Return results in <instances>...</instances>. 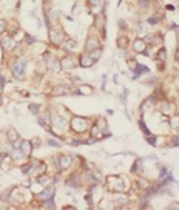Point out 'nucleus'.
<instances>
[{
  "label": "nucleus",
  "mask_w": 179,
  "mask_h": 210,
  "mask_svg": "<svg viewBox=\"0 0 179 210\" xmlns=\"http://www.w3.org/2000/svg\"><path fill=\"white\" fill-rule=\"evenodd\" d=\"M90 53H91V54H90V56H91V59L96 62V60L100 57V53H102V50H99V48H97V50H93V51H90Z\"/></svg>",
  "instance_id": "21"
},
{
  "label": "nucleus",
  "mask_w": 179,
  "mask_h": 210,
  "mask_svg": "<svg viewBox=\"0 0 179 210\" xmlns=\"http://www.w3.org/2000/svg\"><path fill=\"white\" fill-rule=\"evenodd\" d=\"M158 19H159L158 16H156V17H151V19L148 20V23H151V25H153V23H156V22H158Z\"/></svg>",
  "instance_id": "36"
},
{
  "label": "nucleus",
  "mask_w": 179,
  "mask_h": 210,
  "mask_svg": "<svg viewBox=\"0 0 179 210\" xmlns=\"http://www.w3.org/2000/svg\"><path fill=\"white\" fill-rule=\"evenodd\" d=\"M13 45H14V42H13V39L11 37H2V46H3V50H11L13 48Z\"/></svg>",
  "instance_id": "13"
},
{
  "label": "nucleus",
  "mask_w": 179,
  "mask_h": 210,
  "mask_svg": "<svg viewBox=\"0 0 179 210\" xmlns=\"http://www.w3.org/2000/svg\"><path fill=\"white\" fill-rule=\"evenodd\" d=\"M153 101H155V98H153V96H151V98H148V99H147V101H145V102L141 105V113H145L147 107H148L150 104H153Z\"/></svg>",
  "instance_id": "18"
},
{
  "label": "nucleus",
  "mask_w": 179,
  "mask_h": 210,
  "mask_svg": "<svg viewBox=\"0 0 179 210\" xmlns=\"http://www.w3.org/2000/svg\"><path fill=\"white\" fill-rule=\"evenodd\" d=\"M37 181H39L40 184H46V182H48L49 179H48L46 176H39V178H37Z\"/></svg>",
  "instance_id": "29"
},
{
  "label": "nucleus",
  "mask_w": 179,
  "mask_h": 210,
  "mask_svg": "<svg viewBox=\"0 0 179 210\" xmlns=\"http://www.w3.org/2000/svg\"><path fill=\"white\" fill-rule=\"evenodd\" d=\"M174 57H176V60H177V62H179V51H177V53H176V56H174Z\"/></svg>",
  "instance_id": "41"
},
{
  "label": "nucleus",
  "mask_w": 179,
  "mask_h": 210,
  "mask_svg": "<svg viewBox=\"0 0 179 210\" xmlns=\"http://www.w3.org/2000/svg\"><path fill=\"white\" fill-rule=\"evenodd\" d=\"M85 48H87L88 51L97 50V48H99V40L94 39V37H90V39L87 40V43H85Z\"/></svg>",
  "instance_id": "9"
},
{
  "label": "nucleus",
  "mask_w": 179,
  "mask_h": 210,
  "mask_svg": "<svg viewBox=\"0 0 179 210\" xmlns=\"http://www.w3.org/2000/svg\"><path fill=\"white\" fill-rule=\"evenodd\" d=\"M54 124H56V127H59V128H65L68 122H66L65 118H59V116H57V118H54Z\"/></svg>",
  "instance_id": "15"
},
{
  "label": "nucleus",
  "mask_w": 179,
  "mask_h": 210,
  "mask_svg": "<svg viewBox=\"0 0 179 210\" xmlns=\"http://www.w3.org/2000/svg\"><path fill=\"white\" fill-rule=\"evenodd\" d=\"M30 110L33 114H39V105H30Z\"/></svg>",
  "instance_id": "26"
},
{
  "label": "nucleus",
  "mask_w": 179,
  "mask_h": 210,
  "mask_svg": "<svg viewBox=\"0 0 179 210\" xmlns=\"http://www.w3.org/2000/svg\"><path fill=\"white\" fill-rule=\"evenodd\" d=\"M63 46H65V50L66 51H76L77 50V43H76V40H73V39H68V40H65V43H63Z\"/></svg>",
  "instance_id": "10"
},
{
  "label": "nucleus",
  "mask_w": 179,
  "mask_h": 210,
  "mask_svg": "<svg viewBox=\"0 0 179 210\" xmlns=\"http://www.w3.org/2000/svg\"><path fill=\"white\" fill-rule=\"evenodd\" d=\"M90 3L94 5V6H97V5H100V0H90Z\"/></svg>",
  "instance_id": "38"
},
{
  "label": "nucleus",
  "mask_w": 179,
  "mask_h": 210,
  "mask_svg": "<svg viewBox=\"0 0 179 210\" xmlns=\"http://www.w3.org/2000/svg\"><path fill=\"white\" fill-rule=\"evenodd\" d=\"M133 46H134V51H138V53H144L145 48H147V43H145L144 39H136L134 43H133Z\"/></svg>",
  "instance_id": "7"
},
{
  "label": "nucleus",
  "mask_w": 179,
  "mask_h": 210,
  "mask_svg": "<svg viewBox=\"0 0 179 210\" xmlns=\"http://www.w3.org/2000/svg\"><path fill=\"white\" fill-rule=\"evenodd\" d=\"M173 144H176V145H179V134L173 137Z\"/></svg>",
  "instance_id": "39"
},
{
  "label": "nucleus",
  "mask_w": 179,
  "mask_h": 210,
  "mask_svg": "<svg viewBox=\"0 0 179 210\" xmlns=\"http://www.w3.org/2000/svg\"><path fill=\"white\" fill-rule=\"evenodd\" d=\"M53 195H54V187H46L42 193H39V198L43 199V201H46V199L53 198Z\"/></svg>",
  "instance_id": "8"
},
{
  "label": "nucleus",
  "mask_w": 179,
  "mask_h": 210,
  "mask_svg": "<svg viewBox=\"0 0 179 210\" xmlns=\"http://www.w3.org/2000/svg\"><path fill=\"white\" fill-rule=\"evenodd\" d=\"M8 137H9V142L17 141V139H19V133H17L16 130H9V131H8Z\"/></svg>",
  "instance_id": "19"
},
{
  "label": "nucleus",
  "mask_w": 179,
  "mask_h": 210,
  "mask_svg": "<svg viewBox=\"0 0 179 210\" xmlns=\"http://www.w3.org/2000/svg\"><path fill=\"white\" fill-rule=\"evenodd\" d=\"M139 3H141L142 6H148V5H150V0H139Z\"/></svg>",
  "instance_id": "35"
},
{
  "label": "nucleus",
  "mask_w": 179,
  "mask_h": 210,
  "mask_svg": "<svg viewBox=\"0 0 179 210\" xmlns=\"http://www.w3.org/2000/svg\"><path fill=\"white\" fill-rule=\"evenodd\" d=\"M107 181H108L110 184H114V185H111L113 190H116V192L125 190V182H124V179H120L119 176H108Z\"/></svg>",
  "instance_id": "3"
},
{
  "label": "nucleus",
  "mask_w": 179,
  "mask_h": 210,
  "mask_svg": "<svg viewBox=\"0 0 179 210\" xmlns=\"http://www.w3.org/2000/svg\"><path fill=\"white\" fill-rule=\"evenodd\" d=\"M20 151L23 153V156L31 155V151H33V142H30V141H22V144H20Z\"/></svg>",
  "instance_id": "5"
},
{
  "label": "nucleus",
  "mask_w": 179,
  "mask_h": 210,
  "mask_svg": "<svg viewBox=\"0 0 179 210\" xmlns=\"http://www.w3.org/2000/svg\"><path fill=\"white\" fill-rule=\"evenodd\" d=\"M11 150H13V148H11V144H9V142L3 145V151H6V153H11Z\"/></svg>",
  "instance_id": "32"
},
{
  "label": "nucleus",
  "mask_w": 179,
  "mask_h": 210,
  "mask_svg": "<svg viewBox=\"0 0 179 210\" xmlns=\"http://www.w3.org/2000/svg\"><path fill=\"white\" fill-rule=\"evenodd\" d=\"M48 144H49L51 147H60V144H59L57 141H53V139H49V141H48Z\"/></svg>",
  "instance_id": "31"
},
{
  "label": "nucleus",
  "mask_w": 179,
  "mask_h": 210,
  "mask_svg": "<svg viewBox=\"0 0 179 210\" xmlns=\"http://www.w3.org/2000/svg\"><path fill=\"white\" fill-rule=\"evenodd\" d=\"M49 37H51V42L53 43H56V45H59V43H62V40H63V33H60V31H56V30H51L49 31Z\"/></svg>",
  "instance_id": "4"
},
{
  "label": "nucleus",
  "mask_w": 179,
  "mask_h": 210,
  "mask_svg": "<svg viewBox=\"0 0 179 210\" xmlns=\"http://www.w3.org/2000/svg\"><path fill=\"white\" fill-rule=\"evenodd\" d=\"M70 93V90L66 88V87H63V85H59L54 91H53V94L54 96H60V94H68Z\"/></svg>",
  "instance_id": "14"
},
{
  "label": "nucleus",
  "mask_w": 179,
  "mask_h": 210,
  "mask_svg": "<svg viewBox=\"0 0 179 210\" xmlns=\"http://www.w3.org/2000/svg\"><path fill=\"white\" fill-rule=\"evenodd\" d=\"M77 93H79V94H91L93 90L90 88V85H82V87H79Z\"/></svg>",
  "instance_id": "17"
},
{
  "label": "nucleus",
  "mask_w": 179,
  "mask_h": 210,
  "mask_svg": "<svg viewBox=\"0 0 179 210\" xmlns=\"http://www.w3.org/2000/svg\"><path fill=\"white\" fill-rule=\"evenodd\" d=\"M171 122H173V124H171L173 127H177V128H179V116H177V118H174Z\"/></svg>",
  "instance_id": "33"
},
{
  "label": "nucleus",
  "mask_w": 179,
  "mask_h": 210,
  "mask_svg": "<svg viewBox=\"0 0 179 210\" xmlns=\"http://www.w3.org/2000/svg\"><path fill=\"white\" fill-rule=\"evenodd\" d=\"M25 66H27V62L25 60H17L13 66V73H14V77L17 79H23L25 76Z\"/></svg>",
  "instance_id": "2"
},
{
  "label": "nucleus",
  "mask_w": 179,
  "mask_h": 210,
  "mask_svg": "<svg viewBox=\"0 0 179 210\" xmlns=\"http://www.w3.org/2000/svg\"><path fill=\"white\" fill-rule=\"evenodd\" d=\"M45 207H48V208H54V202L51 201V199H46V201H45Z\"/></svg>",
  "instance_id": "27"
},
{
  "label": "nucleus",
  "mask_w": 179,
  "mask_h": 210,
  "mask_svg": "<svg viewBox=\"0 0 179 210\" xmlns=\"http://www.w3.org/2000/svg\"><path fill=\"white\" fill-rule=\"evenodd\" d=\"M117 202H119V204H125V202H128V199H127L125 196H120V198L117 199Z\"/></svg>",
  "instance_id": "34"
},
{
  "label": "nucleus",
  "mask_w": 179,
  "mask_h": 210,
  "mask_svg": "<svg viewBox=\"0 0 179 210\" xmlns=\"http://www.w3.org/2000/svg\"><path fill=\"white\" fill-rule=\"evenodd\" d=\"M162 110H164L165 113H171L173 105H171V104H168V102H162Z\"/></svg>",
  "instance_id": "24"
},
{
  "label": "nucleus",
  "mask_w": 179,
  "mask_h": 210,
  "mask_svg": "<svg viewBox=\"0 0 179 210\" xmlns=\"http://www.w3.org/2000/svg\"><path fill=\"white\" fill-rule=\"evenodd\" d=\"M159 62H162V60H165L167 59V51H165V48H162V50H159V53H158V57H156Z\"/></svg>",
  "instance_id": "22"
},
{
  "label": "nucleus",
  "mask_w": 179,
  "mask_h": 210,
  "mask_svg": "<svg viewBox=\"0 0 179 210\" xmlns=\"http://www.w3.org/2000/svg\"><path fill=\"white\" fill-rule=\"evenodd\" d=\"M5 28H6V23H5V20H0V34H2V33L5 31Z\"/></svg>",
  "instance_id": "30"
},
{
  "label": "nucleus",
  "mask_w": 179,
  "mask_h": 210,
  "mask_svg": "<svg viewBox=\"0 0 179 210\" xmlns=\"http://www.w3.org/2000/svg\"><path fill=\"white\" fill-rule=\"evenodd\" d=\"M139 127H141V128H142V131H144V133H145V134H147V136H148V134H150V133H148V130H147V127H145V125H144V121H139Z\"/></svg>",
  "instance_id": "28"
},
{
  "label": "nucleus",
  "mask_w": 179,
  "mask_h": 210,
  "mask_svg": "<svg viewBox=\"0 0 179 210\" xmlns=\"http://www.w3.org/2000/svg\"><path fill=\"white\" fill-rule=\"evenodd\" d=\"M93 63H94V60L91 59V56H82V57H81V66L88 68V66H91Z\"/></svg>",
  "instance_id": "12"
},
{
  "label": "nucleus",
  "mask_w": 179,
  "mask_h": 210,
  "mask_svg": "<svg viewBox=\"0 0 179 210\" xmlns=\"http://www.w3.org/2000/svg\"><path fill=\"white\" fill-rule=\"evenodd\" d=\"M74 66H76V63H74V60H73L71 57L62 59V68H63V69H71V68H74Z\"/></svg>",
  "instance_id": "11"
},
{
  "label": "nucleus",
  "mask_w": 179,
  "mask_h": 210,
  "mask_svg": "<svg viewBox=\"0 0 179 210\" xmlns=\"http://www.w3.org/2000/svg\"><path fill=\"white\" fill-rule=\"evenodd\" d=\"M138 33H141V34H144V33H145V27H144V25H141V27H138Z\"/></svg>",
  "instance_id": "37"
},
{
  "label": "nucleus",
  "mask_w": 179,
  "mask_h": 210,
  "mask_svg": "<svg viewBox=\"0 0 179 210\" xmlns=\"http://www.w3.org/2000/svg\"><path fill=\"white\" fill-rule=\"evenodd\" d=\"M138 184H139V187H141V189H148V185H150L148 181H145L144 178H139V179H138Z\"/></svg>",
  "instance_id": "23"
},
{
  "label": "nucleus",
  "mask_w": 179,
  "mask_h": 210,
  "mask_svg": "<svg viewBox=\"0 0 179 210\" xmlns=\"http://www.w3.org/2000/svg\"><path fill=\"white\" fill-rule=\"evenodd\" d=\"M170 208H179V204H171Z\"/></svg>",
  "instance_id": "40"
},
{
  "label": "nucleus",
  "mask_w": 179,
  "mask_h": 210,
  "mask_svg": "<svg viewBox=\"0 0 179 210\" xmlns=\"http://www.w3.org/2000/svg\"><path fill=\"white\" fill-rule=\"evenodd\" d=\"M13 192V189H8V190H5L2 195H0V199H8V196H9V193Z\"/></svg>",
  "instance_id": "25"
},
{
  "label": "nucleus",
  "mask_w": 179,
  "mask_h": 210,
  "mask_svg": "<svg viewBox=\"0 0 179 210\" xmlns=\"http://www.w3.org/2000/svg\"><path fill=\"white\" fill-rule=\"evenodd\" d=\"M71 128L74 131H77V133H82L88 128V121L85 118H74L71 121Z\"/></svg>",
  "instance_id": "1"
},
{
  "label": "nucleus",
  "mask_w": 179,
  "mask_h": 210,
  "mask_svg": "<svg viewBox=\"0 0 179 210\" xmlns=\"http://www.w3.org/2000/svg\"><path fill=\"white\" fill-rule=\"evenodd\" d=\"M117 45H119V48H127V45H128V39H127V37H119L117 39Z\"/></svg>",
  "instance_id": "20"
},
{
  "label": "nucleus",
  "mask_w": 179,
  "mask_h": 210,
  "mask_svg": "<svg viewBox=\"0 0 179 210\" xmlns=\"http://www.w3.org/2000/svg\"><path fill=\"white\" fill-rule=\"evenodd\" d=\"M39 124H40L42 127H45L46 130H49V127H48V124H49V116L45 114V116H42V118H39Z\"/></svg>",
  "instance_id": "16"
},
{
  "label": "nucleus",
  "mask_w": 179,
  "mask_h": 210,
  "mask_svg": "<svg viewBox=\"0 0 179 210\" xmlns=\"http://www.w3.org/2000/svg\"><path fill=\"white\" fill-rule=\"evenodd\" d=\"M57 166H59V169H60V170H65V169H68V167L71 166V156H68V155H63V156H60V161L57 162Z\"/></svg>",
  "instance_id": "6"
}]
</instances>
